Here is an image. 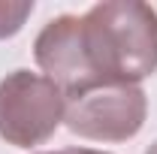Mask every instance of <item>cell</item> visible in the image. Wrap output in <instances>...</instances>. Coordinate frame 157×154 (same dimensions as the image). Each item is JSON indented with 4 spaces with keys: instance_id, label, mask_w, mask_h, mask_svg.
<instances>
[{
    "instance_id": "3957f363",
    "label": "cell",
    "mask_w": 157,
    "mask_h": 154,
    "mask_svg": "<svg viewBox=\"0 0 157 154\" xmlns=\"http://www.w3.org/2000/svg\"><path fill=\"white\" fill-rule=\"evenodd\" d=\"M148 97L139 85H103L67 100L63 124L70 133L94 142H127L142 130Z\"/></svg>"
},
{
    "instance_id": "8992f818",
    "label": "cell",
    "mask_w": 157,
    "mask_h": 154,
    "mask_svg": "<svg viewBox=\"0 0 157 154\" xmlns=\"http://www.w3.org/2000/svg\"><path fill=\"white\" fill-rule=\"evenodd\" d=\"M39 154H109V151H97V148H60V151H39Z\"/></svg>"
},
{
    "instance_id": "6da1fadb",
    "label": "cell",
    "mask_w": 157,
    "mask_h": 154,
    "mask_svg": "<svg viewBox=\"0 0 157 154\" xmlns=\"http://www.w3.org/2000/svg\"><path fill=\"white\" fill-rule=\"evenodd\" d=\"M78 42L94 85H139L157 73V9L142 0H103L78 15Z\"/></svg>"
},
{
    "instance_id": "52a82bcc",
    "label": "cell",
    "mask_w": 157,
    "mask_h": 154,
    "mask_svg": "<svg viewBox=\"0 0 157 154\" xmlns=\"http://www.w3.org/2000/svg\"><path fill=\"white\" fill-rule=\"evenodd\" d=\"M145 154H157V142H154V145H148V151H145Z\"/></svg>"
},
{
    "instance_id": "7a4b0ae2",
    "label": "cell",
    "mask_w": 157,
    "mask_h": 154,
    "mask_svg": "<svg viewBox=\"0 0 157 154\" xmlns=\"http://www.w3.org/2000/svg\"><path fill=\"white\" fill-rule=\"evenodd\" d=\"M67 97L52 79L15 70L0 79V139L15 148H33L63 124Z\"/></svg>"
},
{
    "instance_id": "5b68a950",
    "label": "cell",
    "mask_w": 157,
    "mask_h": 154,
    "mask_svg": "<svg viewBox=\"0 0 157 154\" xmlns=\"http://www.w3.org/2000/svg\"><path fill=\"white\" fill-rule=\"evenodd\" d=\"M33 12V0H0V39L15 37Z\"/></svg>"
},
{
    "instance_id": "277c9868",
    "label": "cell",
    "mask_w": 157,
    "mask_h": 154,
    "mask_svg": "<svg viewBox=\"0 0 157 154\" xmlns=\"http://www.w3.org/2000/svg\"><path fill=\"white\" fill-rule=\"evenodd\" d=\"M33 58L42 76L52 79L67 100L97 91L78 42V15H58L48 21L33 39Z\"/></svg>"
}]
</instances>
